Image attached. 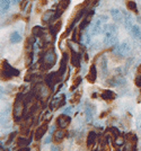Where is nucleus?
Listing matches in <instances>:
<instances>
[{
  "instance_id": "1",
  "label": "nucleus",
  "mask_w": 141,
  "mask_h": 151,
  "mask_svg": "<svg viewBox=\"0 0 141 151\" xmlns=\"http://www.w3.org/2000/svg\"><path fill=\"white\" fill-rule=\"evenodd\" d=\"M102 33L104 34L103 43L106 46L113 45L117 40V26L115 24H107L103 26Z\"/></svg>"
},
{
  "instance_id": "2",
  "label": "nucleus",
  "mask_w": 141,
  "mask_h": 151,
  "mask_svg": "<svg viewBox=\"0 0 141 151\" xmlns=\"http://www.w3.org/2000/svg\"><path fill=\"white\" fill-rule=\"evenodd\" d=\"M43 62H44L45 67L49 69V68H52L55 62H57V54L53 49H50L45 52L44 57H43Z\"/></svg>"
},
{
  "instance_id": "3",
  "label": "nucleus",
  "mask_w": 141,
  "mask_h": 151,
  "mask_svg": "<svg viewBox=\"0 0 141 151\" xmlns=\"http://www.w3.org/2000/svg\"><path fill=\"white\" fill-rule=\"evenodd\" d=\"M103 20H107V16H99V17H97V18L91 23V31H90V35L95 36V35H97V34L102 33Z\"/></svg>"
},
{
  "instance_id": "4",
  "label": "nucleus",
  "mask_w": 141,
  "mask_h": 151,
  "mask_svg": "<svg viewBox=\"0 0 141 151\" xmlns=\"http://www.w3.org/2000/svg\"><path fill=\"white\" fill-rule=\"evenodd\" d=\"M131 51V45L129 44L128 42H122L120 44H117L114 49V53H115L117 57L124 58L127 57Z\"/></svg>"
},
{
  "instance_id": "5",
  "label": "nucleus",
  "mask_w": 141,
  "mask_h": 151,
  "mask_svg": "<svg viewBox=\"0 0 141 151\" xmlns=\"http://www.w3.org/2000/svg\"><path fill=\"white\" fill-rule=\"evenodd\" d=\"M13 115H14V119L16 121L20 120L22 115H23V112H24V103L22 99L17 98L15 104H14V109H13Z\"/></svg>"
},
{
  "instance_id": "6",
  "label": "nucleus",
  "mask_w": 141,
  "mask_h": 151,
  "mask_svg": "<svg viewBox=\"0 0 141 151\" xmlns=\"http://www.w3.org/2000/svg\"><path fill=\"white\" fill-rule=\"evenodd\" d=\"M19 71L16 70L15 68L10 67L7 62H4V67H2V71H1V75L4 76L5 79H8V78H12V77H16L18 76Z\"/></svg>"
},
{
  "instance_id": "7",
  "label": "nucleus",
  "mask_w": 141,
  "mask_h": 151,
  "mask_svg": "<svg viewBox=\"0 0 141 151\" xmlns=\"http://www.w3.org/2000/svg\"><path fill=\"white\" fill-rule=\"evenodd\" d=\"M70 121H71V119L68 116V115L62 114V115L58 116V119H57V123H58V125H59L60 129H65L67 126L70 124Z\"/></svg>"
},
{
  "instance_id": "8",
  "label": "nucleus",
  "mask_w": 141,
  "mask_h": 151,
  "mask_svg": "<svg viewBox=\"0 0 141 151\" xmlns=\"http://www.w3.org/2000/svg\"><path fill=\"white\" fill-rule=\"evenodd\" d=\"M49 95H50V90L47 88V86L46 85H43V83H41L37 86V96H39L41 99H45V98H47L49 97Z\"/></svg>"
},
{
  "instance_id": "9",
  "label": "nucleus",
  "mask_w": 141,
  "mask_h": 151,
  "mask_svg": "<svg viewBox=\"0 0 141 151\" xmlns=\"http://www.w3.org/2000/svg\"><path fill=\"white\" fill-rule=\"evenodd\" d=\"M111 16L116 23H123L124 22V13L120 12L119 9H115V8L111 9Z\"/></svg>"
},
{
  "instance_id": "10",
  "label": "nucleus",
  "mask_w": 141,
  "mask_h": 151,
  "mask_svg": "<svg viewBox=\"0 0 141 151\" xmlns=\"http://www.w3.org/2000/svg\"><path fill=\"white\" fill-rule=\"evenodd\" d=\"M99 69H101V73L103 77H106L109 72V68H107V58L105 55H102L99 59Z\"/></svg>"
},
{
  "instance_id": "11",
  "label": "nucleus",
  "mask_w": 141,
  "mask_h": 151,
  "mask_svg": "<svg viewBox=\"0 0 141 151\" xmlns=\"http://www.w3.org/2000/svg\"><path fill=\"white\" fill-rule=\"evenodd\" d=\"M124 151H137V137L132 135V139H129V143L125 145Z\"/></svg>"
},
{
  "instance_id": "12",
  "label": "nucleus",
  "mask_w": 141,
  "mask_h": 151,
  "mask_svg": "<svg viewBox=\"0 0 141 151\" xmlns=\"http://www.w3.org/2000/svg\"><path fill=\"white\" fill-rule=\"evenodd\" d=\"M46 131H47V124L44 123V124H42V125L40 126L39 129L36 130V133H35V139H36V140H40V139L42 138L45 133H46Z\"/></svg>"
},
{
  "instance_id": "13",
  "label": "nucleus",
  "mask_w": 141,
  "mask_h": 151,
  "mask_svg": "<svg viewBox=\"0 0 141 151\" xmlns=\"http://www.w3.org/2000/svg\"><path fill=\"white\" fill-rule=\"evenodd\" d=\"M132 22H133V18H132V16H131V14L129 13H124V26H125V28L127 29H131V27H132Z\"/></svg>"
},
{
  "instance_id": "14",
  "label": "nucleus",
  "mask_w": 141,
  "mask_h": 151,
  "mask_svg": "<svg viewBox=\"0 0 141 151\" xmlns=\"http://www.w3.org/2000/svg\"><path fill=\"white\" fill-rule=\"evenodd\" d=\"M63 104H64V96L61 95V96H59V97L53 99L51 106L52 108H59V107L61 106V105H63Z\"/></svg>"
},
{
  "instance_id": "15",
  "label": "nucleus",
  "mask_w": 141,
  "mask_h": 151,
  "mask_svg": "<svg viewBox=\"0 0 141 151\" xmlns=\"http://www.w3.org/2000/svg\"><path fill=\"white\" fill-rule=\"evenodd\" d=\"M130 33L131 35L135 38V40H141V29L139 28L138 25H133L130 29Z\"/></svg>"
},
{
  "instance_id": "16",
  "label": "nucleus",
  "mask_w": 141,
  "mask_h": 151,
  "mask_svg": "<svg viewBox=\"0 0 141 151\" xmlns=\"http://www.w3.org/2000/svg\"><path fill=\"white\" fill-rule=\"evenodd\" d=\"M101 96H102L103 99H105V101H113L115 98V94L113 91H111V90H104L101 94Z\"/></svg>"
},
{
  "instance_id": "17",
  "label": "nucleus",
  "mask_w": 141,
  "mask_h": 151,
  "mask_svg": "<svg viewBox=\"0 0 141 151\" xmlns=\"http://www.w3.org/2000/svg\"><path fill=\"white\" fill-rule=\"evenodd\" d=\"M22 41V35H20L18 32H13L10 34V42L13 44H16V43H19Z\"/></svg>"
},
{
  "instance_id": "18",
  "label": "nucleus",
  "mask_w": 141,
  "mask_h": 151,
  "mask_svg": "<svg viewBox=\"0 0 141 151\" xmlns=\"http://www.w3.org/2000/svg\"><path fill=\"white\" fill-rule=\"evenodd\" d=\"M96 75H97V70H96V67L95 65H93L89 70V73H88V77H87V79L89 80L90 82H94L96 80Z\"/></svg>"
},
{
  "instance_id": "19",
  "label": "nucleus",
  "mask_w": 141,
  "mask_h": 151,
  "mask_svg": "<svg viewBox=\"0 0 141 151\" xmlns=\"http://www.w3.org/2000/svg\"><path fill=\"white\" fill-rule=\"evenodd\" d=\"M85 115H86V120L89 122L93 119V116H94V108L91 106H89V105H87L86 109H85Z\"/></svg>"
},
{
  "instance_id": "20",
  "label": "nucleus",
  "mask_w": 141,
  "mask_h": 151,
  "mask_svg": "<svg viewBox=\"0 0 141 151\" xmlns=\"http://www.w3.org/2000/svg\"><path fill=\"white\" fill-rule=\"evenodd\" d=\"M9 114H10V107H6L4 109V112L1 113V123L5 125V123L7 122V119L9 117Z\"/></svg>"
},
{
  "instance_id": "21",
  "label": "nucleus",
  "mask_w": 141,
  "mask_h": 151,
  "mask_svg": "<svg viewBox=\"0 0 141 151\" xmlns=\"http://www.w3.org/2000/svg\"><path fill=\"white\" fill-rule=\"evenodd\" d=\"M53 15H54V12L53 10H47V12H45L44 15L42 16V22L43 23H47V22H50L53 17Z\"/></svg>"
},
{
  "instance_id": "22",
  "label": "nucleus",
  "mask_w": 141,
  "mask_h": 151,
  "mask_svg": "<svg viewBox=\"0 0 141 151\" xmlns=\"http://www.w3.org/2000/svg\"><path fill=\"white\" fill-rule=\"evenodd\" d=\"M13 1L12 0H1V13L5 14L9 9V7H10V4H12Z\"/></svg>"
},
{
  "instance_id": "23",
  "label": "nucleus",
  "mask_w": 141,
  "mask_h": 151,
  "mask_svg": "<svg viewBox=\"0 0 141 151\" xmlns=\"http://www.w3.org/2000/svg\"><path fill=\"white\" fill-rule=\"evenodd\" d=\"M63 138H64V131L63 130H59V131H57L55 134H54V139H53V140H54L55 142H61Z\"/></svg>"
},
{
  "instance_id": "24",
  "label": "nucleus",
  "mask_w": 141,
  "mask_h": 151,
  "mask_svg": "<svg viewBox=\"0 0 141 151\" xmlns=\"http://www.w3.org/2000/svg\"><path fill=\"white\" fill-rule=\"evenodd\" d=\"M95 139H96V134L95 132H90L88 134V138H87V147H91L95 142Z\"/></svg>"
},
{
  "instance_id": "25",
  "label": "nucleus",
  "mask_w": 141,
  "mask_h": 151,
  "mask_svg": "<svg viewBox=\"0 0 141 151\" xmlns=\"http://www.w3.org/2000/svg\"><path fill=\"white\" fill-rule=\"evenodd\" d=\"M89 20H90V14L88 15V16H86V18H85V19H83V22H81V25H80V28H81V29H83V28H85V27H86V26H87L90 23Z\"/></svg>"
},
{
  "instance_id": "26",
  "label": "nucleus",
  "mask_w": 141,
  "mask_h": 151,
  "mask_svg": "<svg viewBox=\"0 0 141 151\" xmlns=\"http://www.w3.org/2000/svg\"><path fill=\"white\" fill-rule=\"evenodd\" d=\"M127 7H128L129 10H132V12H137V5L133 1H129L127 4Z\"/></svg>"
},
{
  "instance_id": "27",
  "label": "nucleus",
  "mask_w": 141,
  "mask_h": 151,
  "mask_svg": "<svg viewBox=\"0 0 141 151\" xmlns=\"http://www.w3.org/2000/svg\"><path fill=\"white\" fill-rule=\"evenodd\" d=\"M115 143H116V145H122L123 143H124V140H123L122 138H116Z\"/></svg>"
},
{
  "instance_id": "28",
  "label": "nucleus",
  "mask_w": 141,
  "mask_h": 151,
  "mask_svg": "<svg viewBox=\"0 0 141 151\" xmlns=\"http://www.w3.org/2000/svg\"><path fill=\"white\" fill-rule=\"evenodd\" d=\"M135 85L138 87H141V76H138L137 79H135Z\"/></svg>"
},
{
  "instance_id": "29",
  "label": "nucleus",
  "mask_w": 141,
  "mask_h": 151,
  "mask_svg": "<svg viewBox=\"0 0 141 151\" xmlns=\"http://www.w3.org/2000/svg\"><path fill=\"white\" fill-rule=\"evenodd\" d=\"M50 142H51V137L49 135V137L44 140V143H46V145H47V143H50Z\"/></svg>"
},
{
  "instance_id": "30",
  "label": "nucleus",
  "mask_w": 141,
  "mask_h": 151,
  "mask_svg": "<svg viewBox=\"0 0 141 151\" xmlns=\"http://www.w3.org/2000/svg\"><path fill=\"white\" fill-rule=\"evenodd\" d=\"M17 151H29V148H26V147H23V148H20L19 150Z\"/></svg>"
},
{
  "instance_id": "31",
  "label": "nucleus",
  "mask_w": 141,
  "mask_h": 151,
  "mask_svg": "<svg viewBox=\"0 0 141 151\" xmlns=\"http://www.w3.org/2000/svg\"><path fill=\"white\" fill-rule=\"evenodd\" d=\"M70 111H71V107H67L65 109H64V114H68V113H70Z\"/></svg>"
},
{
  "instance_id": "32",
  "label": "nucleus",
  "mask_w": 141,
  "mask_h": 151,
  "mask_svg": "<svg viewBox=\"0 0 141 151\" xmlns=\"http://www.w3.org/2000/svg\"><path fill=\"white\" fill-rule=\"evenodd\" d=\"M52 151H59L58 147H52Z\"/></svg>"
},
{
  "instance_id": "33",
  "label": "nucleus",
  "mask_w": 141,
  "mask_h": 151,
  "mask_svg": "<svg viewBox=\"0 0 141 151\" xmlns=\"http://www.w3.org/2000/svg\"><path fill=\"white\" fill-rule=\"evenodd\" d=\"M12 1H13L14 4H17V2H18V1H20V0H12Z\"/></svg>"
}]
</instances>
